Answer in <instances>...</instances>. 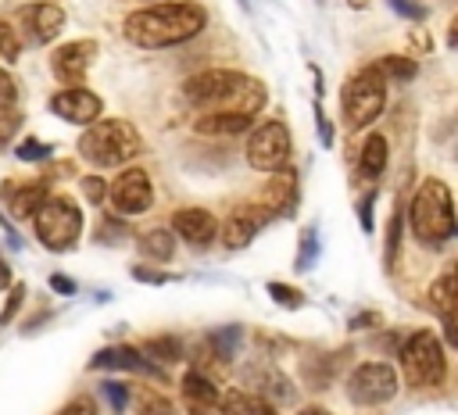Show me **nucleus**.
I'll return each instance as SVG.
<instances>
[{
  "mask_svg": "<svg viewBox=\"0 0 458 415\" xmlns=\"http://www.w3.org/2000/svg\"><path fill=\"white\" fill-rule=\"evenodd\" d=\"M208 25V11L193 0H168L154 7H140L122 21V32L132 47L143 50H165L175 43L193 39Z\"/></svg>",
  "mask_w": 458,
  "mask_h": 415,
  "instance_id": "f257e3e1",
  "label": "nucleus"
},
{
  "mask_svg": "<svg viewBox=\"0 0 458 415\" xmlns=\"http://www.w3.org/2000/svg\"><path fill=\"white\" fill-rule=\"evenodd\" d=\"M182 97L200 111H229V114H247V118H254L268 100L265 82L243 72H233V68H204L190 75L182 82Z\"/></svg>",
  "mask_w": 458,
  "mask_h": 415,
  "instance_id": "f03ea898",
  "label": "nucleus"
},
{
  "mask_svg": "<svg viewBox=\"0 0 458 415\" xmlns=\"http://www.w3.org/2000/svg\"><path fill=\"white\" fill-rule=\"evenodd\" d=\"M143 150V136L136 132L132 122L125 118H107V122H89L86 132L79 136V154L93 168H122Z\"/></svg>",
  "mask_w": 458,
  "mask_h": 415,
  "instance_id": "7ed1b4c3",
  "label": "nucleus"
},
{
  "mask_svg": "<svg viewBox=\"0 0 458 415\" xmlns=\"http://www.w3.org/2000/svg\"><path fill=\"white\" fill-rule=\"evenodd\" d=\"M408 222H411V233L422 240V243H444L454 236V200H451V190L447 182L440 179H426L411 204H408Z\"/></svg>",
  "mask_w": 458,
  "mask_h": 415,
  "instance_id": "20e7f679",
  "label": "nucleus"
},
{
  "mask_svg": "<svg viewBox=\"0 0 458 415\" xmlns=\"http://www.w3.org/2000/svg\"><path fill=\"white\" fill-rule=\"evenodd\" d=\"M386 107V79L379 75L376 64H365L358 68L347 82H344V93H340V111H344V122L347 129H365L372 125Z\"/></svg>",
  "mask_w": 458,
  "mask_h": 415,
  "instance_id": "39448f33",
  "label": "nucleus"
},
{
  "mask_svg": "<svg viewBox=\"0 0 458 415\" xmlns=\"http://www.w3.org/2000/svg\"><path fill=\"white\" fill-rule=\"evenodd\" d=\"M401 372L408 386H440L447 379V354L444 343L429 329H415L401 340Z\"/></svg>",
  "mask_w": 458,
  "mask_h": 415,
  "instance_id": "423d86ee",
  "label": "nucleus"
},
{
  "mask_svg": "<svg viewBox=\"0 0 458 415\" xmlns=\"http://www.w3.org/2000/svg\"><path fill=\"white\" fill-rule=\"evenodd\" d=\"M32 229H36V240L47 247V250H72L75 240L82 236V211L72 197L64 193H50L36 215H32Z\"/></svg>",
  "mask_w": 458,
  "mask_h": 415,
  "instance_id": "0eeeda50",
  "label": "nucleus"
},
{
  "mask_svg": "<svg viewBox=\"0 0 458 415\" xmlns=\"http://www.w3.org/2000/svg\"><path fill=\"white\" fill-rule=\"evenodd\" d=\"M290 154H293V140H290L286 122L268 118L258 129H250V136H247V165L250 168L279 172V168L290 165Z\"/></svg>",
  "mask_w": 458,
  "mask_h": 415,
  "instance_id": "6e6552de",
  "label": "nucleus"
},
{
  "mask_svg": "<svg viewBox=\"0 0 458 415\" xmlns=\"http://www.w3.org/2000/svg\"><path fill=\"white\" fill-rule=\"evenodd\" d=\"M401 379L394 372V365L386 361H361L351 376H347V397L361 408H376V404H386L394 394H397Z\"/></svg>",
  "mask_w": 458,
  "mask_h": 415,
  "instance_id": "1a4fd4ad",
  "label": "nucleus"
},
{
  "mask_svg": "<svg viewBox=\"0 0 458 415\" xmlns=\"http://www.w3.org/2000/svg\"><path fill=\"white\" fill-rule=\"evenodd\" d=\"M107 200L118 215H143L154 204V182L143 168H122L107 186Z\"/></svg>",
  "mask_w": 458,
  "mask_h": 415,
  "instance_id": "9d476101",
  "label": "nucleus"
},
{
  "mask_svg": "<svg viewBox=\"0 0 458 415\" xmlns=\"http://www.w3.org/2000/svg\"><path fill=\"white\" fill-rule=\"evenodd\" d=\"M50 111L57 118L72 122V125H89V122L100 118L104 100L93 89H86V86H68V89H61V93L50 97Z\"/></svg>",
  "mask_w": 458,
  "mask_h": 415,
  "instance_id": "9b49d317",
  "label": "nucleus"
},
{
  "mask_svg": "<svg viewBox=\"0 0 458 415\" xmlns=\"http://www.w3.org/2000/svg\"><path fill=\"white\" fill-rule=\"evenodd\" d=\"M268 222V211L261 208V204H240V208H233L229 211V218L222 222V243L229 247V250H243L254 236H258V229Z\"/></svg>",
  "mask_w": 458,
  "mask_h": 415,
  "instance_id": "f8f14e48",
  "label": "nucleus"
},
{
  "mask_svg": "<svg viewBox=\"0 0 458 415\" xmlns=\"http://www.w3.org/2000/svg\"><path fill=\"white\" fill-rule=\"evenodd\" d=\"M93 61H97V43L93 39H72V43H61L50 54V68L61 82H79Z\"/></svg>",
  "mask_w": 458,
  "mask_h": 415,
  "instance_id": "ddd939ff",
  "label": "nucleus"
},
{
  "mask_svg": "<svg viewBox=\"0 0 458 415\" xmlns=\"http://www.w3.org/2000/svg\"><path fill=\"white\" fill-rule=\"evenodd\" d=\"M172 233L182 236L190 247H211L218 236V218L208 208H179L172 215Z\"/></svg>",
  "mask_w": 458,
  "mask_h": 415,
  "instance_id": "4468645a",
  "label": "nucleus"
},
{
  "mask_svg": "<svg viewBox=\"0 0 458 415\" xmlns=\"http://www.w3.org/2000/svg\"><path fill=\"white\" fill-rule=\"evenodd\" d=\"M89 368H111V372H147L154 379H165V368L150 365V358H143V351L129 347V343H114V347H104L93 354Z\"/></svg>",
  "mask_w": 458,
  "mask_h": 415,
  "instance_id": "2eb2a0df",
  "label": "nucleus"
},
{
  "mask_svg": "<svg viewBox=\"0 0 458 415\" xmlns=\"http://www.w3.org/2000/svg\"><path fill=\"white\" fill-rule=\"evenodd\" d=\"M21 25H25V36L39 47V43H50L61 25H64V7L54 4V0H39V4H29L21 11Z\"/></svg>",
  "mask_w": 458,
  "mask_h": 415,
  "instance_id": "dca6fc26",
  "label": "nucleus"
},
{
  "mask_svg": "<svg viewBox=\"0 0 458 415\" xmlns=\"http://www.w3.org/2000/svg\"><path fill=\"white\" fill-rule=\"evenodd\" d=\"M261 208H268V215H286V218L297 211V175H293L290 165L279 168L276 179H268Z\"/></svg>",
  "mask_w": 458,
  "mask_h": 415,
  "instance_id": "f3484780",
  "label": "nucleus"
},
{
  "mask_svg": "<svg viewBox=\"0 0 458 415\" xmlns=\"http://www.w3.org/2000/svg\"><path fill=\"white\" fill-rule=\"evenodd\" d=\"M47 197H50V190H47V182H39V179H32V182H7V186H4V200H7V211H11L14 218H32L36 208H39Z\"/></svg>",
  "mask_w": 458,
  "mask_h": 415,
  "instance_id": "a211bd4d",
  "label": "nucleus"
},
{
  "mask_svg": "<svg viewBox=\"0 0 458 415\" xmlns=\"http://www.w3.org/2000/svg\"><path fill=\"white\" fill-rule=\"evenodd\" d=\"M347 354H351V347H344V351H336V354H308V358H301V376H304V383L311 386V390H326L333 379H336V372H340V361H347Z\"/></svg>",
  "mask_w": 458,
  "mask_h": 415,
  "instance_id": "6ab92c4d",
  "label": "nucleus"
},
{
  "mask_svg": "<svg viewBox=\"0 0 458 415\" xmlns=\"http://www.w3.org/2000/svg\"><path fill=\"white\" fill-rule=\"evenodd\" d=\"M250 376H258L254 386H258V394H261L268 404H293V401H297L293 383H290L279 368H272V365H258V368H250Z\"/></svg>",
  "mask_w": 458,
  "mask_h": 415,
  "instance_id": "aec40b11",
  "label": "nucleus"
},
{
  "mask_svg": "<svg viewBox=\"0 0 458 415\" xmlns=\"http://www.w3.org/2000/svg\"><path fill=\"white\" fill-rule=\"evenodd\" d=\"M254 118L247 114H229V111H200L197 122H193V132L197 136H236V132H247Z\"/></svg>",
  "mask_w": 458,
  "mask_h": 415,
  "instance_id": "412c9836",
  "label": "nucleus"
},
{
  "mask_svg": "<svg viewBox=\"0 0 458 415\" xmlns=\"http://www.w3.org/2000/svg\"><path fill=\"white\" fill-rule=\"evenodd\" d=\"M454 304H458V286H454V265H447L433 283H429V308L440 318H454Z\"/></svg>",
  "mask_w": 458,
  "mask_h": 415,
  "instance_id": "4be33fe9",
  "label": "nucleus"
},
{
  "mask_svg": "<svg viewBox=\"0 0 458 415\" xmlns=\"http://www.w3.org/2000/svg\"><path fill=\"white\" fill-rule=\"evenodd\" d=\"M240 340H243V326H222V329H211V333L204 336V358L229 361V358L240 351Z\"/></svg>",
  "mask_w": 458,
  "mask_h": 415,
  "instance_id": "5701e85b",
  "label": "nucleus"
},
{
  "mask_svg": "<svg viewBox=\"0 0 458 415\" xmlns=\"http://www.w3.org/2000/svg\"><path fill=\"white\" fill-rule=\"evenodd\" d=\"M386 154H390V147H386V136H379V132H372L365 143H361V157H358V172H361V179H379L383 175V168H386Z\"/></svg>",
  "mask_w": 458,
  "mask_h": 415,
  "instance_id": "b1692460",
  "label": "nucleus"
},
{
  "mask_svg": "<svg viewBox=\"0 0 458 415\" xmlns=\"http://www.w3.org/2000/svg\"><path fill=\"white\" fill-rule=\"evenodd\" d=\"M140 254H143V258H154V261H172V254H175V236H172V229L157 225V229L140 233Z\"/></svg>",
  "mask_w": 458,
  "mask_h": 415,
  "instance_id": "393cba45",
  "label": "nucleus"
},
{
  "mask_svg": "<svg viewBox=\"0 0 458 415\" xmlns=\"http://www.w3.org/2000/svg\"><path fill=\"white\" fill-rule=\"evenodd\" d=\"M225 404L236 408V415H279L276 404H268L261 394H243V390H225L222 394Z\"/></svg>",
  "mask_w": 458,
  "mask_h": 415,
  "instance_id": "a878e982",
  "label": "nucleus"
},
{
  "mask_svg": "<svg viewBox=\"0 0 458 415\" xmlns=\"http://www.w3.org/2000/svg\"><path fill=\"white\" fill-rule=\"evenodd\" d=\"M140 351H143V358H157V361H165V365L182 358V343H179L175 336H150Z\"/></svg>",
  "mask_w": 458,
  "mask_h": 415,
  "instance_id": "bb28decb",
  "label": "nucleus"
},
{
  "mask_svg": "<svg viewBox=\"0 0 458 415\" xmlns=\"http://www.w3.org/2000/svg\"><path fill=\"white\" fill-rule=\"evenodd\" d=\"M376 68H379V75H383V79H397V82H408V79H415V72H419L411 57H397V54L379 57V61H376Z\"/></svg>",
  "mask_w": 458,
  "mask_h": 415,
  "instance_id": "cd10ccee",
  "label": "nucleus"
},
{
  "mask_svg": "<svg viewBox=\"0 0 458 415\" xmlns=\"http://www.w3.org/2000/svg\"><path fill=\"white\" fill-rule=\"evenodd\" d=\"M401 229H404V211H401V204H397V211L390 215V225H386V250H383L386 268L397 265V254H401Z\"/></svg>",
  "mask_w": 458,
  "mask_h": 415,
  "instance_id": "c85d7f7f",
  "label": "nucleus"
},
{
  "mask_svg": "<svg viewBox=\"0 0 458 415\" xmlns=\"http://www.w3.org/2000/svg\"><path fill=\"white\" fill-rule=\"evenodd\" d=\"M315 261H318V229H315V225H308V229L301 233V250H297L293 268H297V272H308Z\"/></svg>",
  "mask_w": 458,
  "mask_h": 415,
  "instance_id": "c756f323",
  "label": "nucleus"
},
{
  "mask_svg": "<svg viewBox=\"0 0 458 415\" xmlns=\"http://www.w3.org/2000/svg\"><path fill=\"white\" fill-rule=\"evenodd\" d=\"M18 54H21V39H18V32H14L7 21H0V68H4V64H14Z\"/></svg>",
  "mask_w": 458,
  "mask_h": 415,
  "instance_id": "7c9ffc66",
  "label": "nucleus"
},
{
  "mask_svg": "<svg viewBox=\"0 0 458 415\" xmlns=\"http://www.w3.org/2000/svg\"><path fill=\"white\" fill-rule=\"evenodd\" d=\"M182 404H186V415H236V408L225 404L222 394L211 401H182Z\"/></svg>",
  "mask_w": 458,
  "mask_h": 415,
  "instance_id": "2f4dec72",
  "label": "nucleus"
},
{
  "mask_svg": "<svg viewBox=\"0 0 458 415\" xmlns=\"http://www.w3.org/2000/svg\"><path fill=\"white\" fill-rule=\"evenodd\" d=\"M265 290L272 293V301H276L279 308H301V304H304V293H301L297 286H286V283H276V279H272Z\"/></svg>",
  "mask_w": 458,
  "mask_h": 415,
  "instance_id": "473e14b6",
  "label": "nucleus"
},
{
  "mask_svg": "<svg viewBox=\"0 0 458 415\" xmlns=\"http://www.w3.org/2000/svg\"><path fill=\"white\" fill-rule=\"evenodd\" d=\"M100 394L107 397V404H111L114 415H122V411L129 408V390H125V383H118V379H104V383H100Z\"/></svg>",
  "mask_w": 458,
  "mask_h": 415,
  "instance_id": "72a5a7b5",
  "label": "nucleus"
},
{
  "mask_svg": "<svg viewBox=\"0 0 458 415\" xmlns=\"http://www.w3.org/2000/svg\"><path fill=\"white\" fill-rule=\"evenodd\" d=\"M14 154H18V161H43V157L50 154V147H47L43 140L29 136V140H21V143H18V150H14Z\"/></svg>",
  "mask_w": 458,
  "mask_h": 415,
  "instance_id": "f704fd0d",
  "label": "nucleus"
},
{
  "mask_svg": "<svg viewBox=\"0 0 458 415\" xmlns=\"http://www.w3.org/2000/svg\"><path fill=\"white\" fill-rule=\"evenodd\" d=\"M140 415H179V408L157 394H143V404H140Z\"/></svg>",
  "mask_w": 458,
  "mask_h": 415,
  "instance_id": "c9c22d12",
  "label": "nucleus"
},
{
  "mask_svg": "<svg viewBox=\"0 0 458 415\" xmlns=\"http://www.w3.org/2000/svg\"><path fill=\"white\" fill-rule=\"evenodd\" d=\"M21 301H25V286H21V283H11V293H7V304H4V311H0V326H7V322H14V315H18V308H21Z\"/></svg>",
  "mask_w": 458,
  "mask_h": 415,
  "instance_id": "e433bc0d",
  "label": "nucleus"
},
{
  "mask_svg": "<svg viewBox=\"0 0 458 415\" xmlns=\"http://www.w3.org/2000/svg\"><path fill=\"white\" fill-rule=\"evenodd\" d=\"M18 104V82L11 79L7 68H0V111H11Z\"/></svg>",
  "mask_w": 458,
  "mask_h": 415,
  "instance_id": "4c0bfd02",
  "label": "nucleus"
},
{
  "mask_svg": "<svg viewBox=\"0 0 458 415\" xmlns=\"http://www.w3.org/2000/svg\"><path fill=\"white\" fill-rule=\"evenodd\" d=\"M372 208H376V186L358 200V222H361L365 233H372V225H376V211Z\"/></svg>",
  "mask_w": 458,
  "mask_h": 415,
  "instance_id": "58836bf2",
  "label": "nucleus"
},
{
  "mask_svg": "<svg viewBox=\"0 0 458 415\" xmlns=\"http://www.w3.org/2000/svg\"><path fill=\"white\" fill-rule=\"evenodd\" d=\"M79 182H82V193H86V200L100 204V200L107 197V186H104V179H100V175H86V179H79Z\"/></svg>",
  "mask_w": 458,
  "mask_h": 415,
  "instance_id": "ea45409f",
  "label": "nucleus"
},
{
  "mask_svg": "<svg viewBox=\"0 0 458 415\" xmlns=\"http://www.w3.org/2000/svg\"><path fill=\"white\" fill-rule=\"evenodd\" d=\"M57 415H97V401H93V397H75V401H68Z\"/></svg>",
  "mask_w": 458,
  "mask_h": 415,
  "instance_id": "a19ab883",
  "label": "nucleus"
},
{
  "mask_svg": "<svg viewBox=\"0 0 458 415\" xmlns=\"http://www.w3.org/2000/svg\"><path fill=\"white\" fill-rule=\"evenodd\" d=\"M122 236H129V229L122 222H114V225H111V218L100 222V240L104 243H122Z\"/></svg>",
  "mask_w": 458,
  "mask_h": 415,
  "instance_id": "79ce46f5",
  "label": "nucleus"
},
{
  "mask_svg": "<svg viewBox=\"0 0 458 415\" xmlns=\"http://www.w3.org/2000/svg\"><path fill=\"white\" fill-rule=\"evenodd\" d=\"M390 7L397 11V14H404V18H426V7L419 4V0H390Z\"/></svg>",
  "mask_w": 458,
  "mask_h": 415,
  "instance_id": "37998d69",
  "label": "nucleus"
},
{
  "mask_svg": "<svg viewBox=\"0 0 458 415\" xmlns=\"http://www.w3.org/2000/svg\"><path fill=\"white\" fill-rule=\"evenodd\" d=\"M132 279H140V283H168V272H154V268H147V265H132Z\"/></svg>",
  "mask_w": 458,
  "mask_h": 415,
  "instance_id": "c03bdc74",
  "label": "nucleus"
},
{
  "mask_svg": "<svg viewBox=\"0 0 458 415\" xmlns=\"http://www.w3.org/2000/svg\"><path fill=\"white\" fill-rule=\"evenodd\" d=\"M50 286H54V290H57L61 297H72V293H75V283H72L68 275H57V272L50 275Z\"/></svg>",
  "mask_w": 458,
  "mask_h": 415,
  "instance_id": "a18cd8bd",
  "label": "nucleus"
},
{
  "mask_svg": "<svg viewBox=\"0 0 458 415\" xmlns=\"http://www.w3.org/2000/svg\"><path fill=\"white\" fill-rule=\"evenodd\" d=\"M315 118H318V132H322V143H326V147H333V125H329V118L322 114V107H315Z\"/></svg>",
  "mask_w": 458,
  "mask_h": 415,
  "instance_id": "49530a36",
  "label": "nucleus"
},
{
  "mask_svg": "<svg viewBox=\"0 0 458 415\" xmlns=\"http://www.w3.org/2000/svg\"><path fill=\"white\" fill-rule=\"evenodd\" d=\"M369 326H379V315L376 311H361L351 318V329H369Z\"/></svg>",
  "mask_w": 458,
  "mask_h": 415,
  "instance_id": "de8ad7c7",
  "label": "nucleus"
},
{
  "mask_svg": "<svg viewBox=\"0 0 458 415\" xmlns=\"http://www.w3.org/2000/svg\"><path fill=\"white\" fill-rule=\"evenodd\" d=\"M4 286H11V265L0 258V290H4Z\"/></svg>",
  "mask_w": 458,
  "mask_h": 415,
  "instance_id": "09e8293b",
  "label": "nucleus"
},
{
  "mask_svg": "<svg viewBox=\"0 0 458 415\" xmlns=\"http://www.w3.org/2000/svg\"><path fill=\"white\" fill-rule=\"evenodd\" d=\"M297 415H333V411H326L322 404H308V408H301Z\"/></svg>",
  "mask_w": 458,
  "mask_h": 415,
  "instance_id": "8fccbe9b",
  "label": "nucleus"
},
{
  "mask_svg": "<svg viewBox=\"0 0 458 415\" xmlns=\"http://www.w3.org/2000/svg\"><path fill=\"white\" fill-rule=\"evenodd\" d=\"M347 4H351L354 11H361V7H369V0H347Z\"/></svg>",
  "mask_w": 458,
  "mask_h": 415,
  "instance_id": "3c124183",
  "label": "nucleus"
},
{
  "mask_svg": "<svg viewBox=\"0 0 458 415\" xmlns=\"http://www.w3.org/2000/svg\"><path fill=\"white\" fill-rule=\"evenodd\" d=\"M240 4H243V7H247V0H240Z\"/></svg>",
  "mask_w": 458,
  "mask_h": 415,
  "instance_id": "603ef678",
  "label": "nucleus"
}]
</instances>
